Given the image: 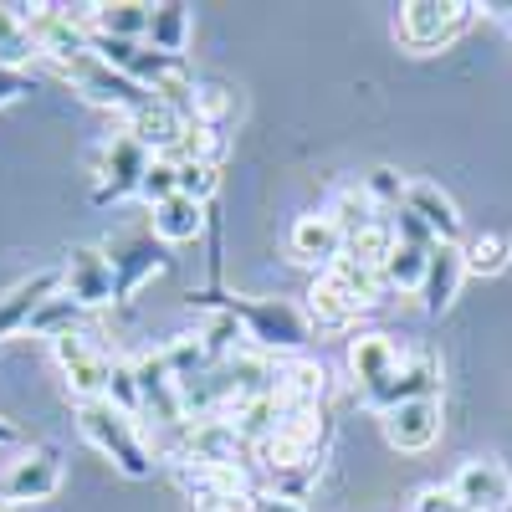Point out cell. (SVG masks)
<instances>
[{"mask_svg": "<svg viewBox=\"0 0 512 512\" xmlns=\"http://www.w3.org/2000/svg\"><path fill=\"white\" fill-rule=\"evenodd\" d=\"M123 128H128V134H134L149 154H175L180 139H185V128H190V118L154 98V103H144L134 118H123Z\"/></svg>", "mask_w": 512, "mask_h": 512, "instance_id": "20", "label": "cell"}, {"mask_svg": "<svg viewBox=\"0 0 512 512\" xmlns=\"http://www.w3.org/2000/svg\"><path fill=\"white\" fill-rule=\"evenodd\" d=\"M364 190H369V200L384 210V216H395V210L405 205V195H410V180L405 175H395L390 164H379V169H369V175L359 180Z\"/></svg>", "mask_w": 512, "mask_h": 512, "instance_id": "32", "label": "cell"}, {"mask_svg": "<svg viewBox=\"0 0 512 512\" xmlns=\"http://www.w3.org/2000/svg\"><path fill=\"white\" fill-rule=\"evenodd\" d=\"M62 292V267H47V272H31L21 282H11L6 292H0V338H16L31 328L36 308L47 303V297Z\"/></svg>", "mask_w": 512, "mask_h": 512, "instance_id": "13", "label": "cell"}, {"mask_svg": "<svg viewBox=\"0 0 512 512\" xmlns=\"http://www.w3.org/2000/svg\"><path fill=\"white\" fill-rule=\"evenodd\" d=\"M323 446H328V415L323 410H303V415H282L277 431L251 456L272 477V472H292V466H323Z\"/></svg>", "mask_w": 512, "mask_h": 512, "instance_id": "3", "label": "cell"}, {"mask_svg": "<svg viewBox=\"0 0 512 512\" xmlns=\"http://www.w3.org/2000/svg\"><path fill=\"white\" fill-rule=\"evenodd\" d=\"M195 512H256V492H231V497H210V502H195Z\"/></svg>", "mask_w": 512, "mask_h": 512, "instance_id": "38", "label": "cell"}, {"mask_svg": "<svg viewBox=\"0 0 512 512\" xmlns=\"http://www.w3.org/2000/svg\"><path fill=\"white\" fill-rule=\"evenodd\" d=\"M36 57L41 52H36V36H31L21 6H0V62L26 72V62H36Z\"/></svg>", "mask_w": 512, "mask_h": 512, "instance_id": "29", "label": "cell"}, {"mask_svg": "<svg viewBox=\"0 0 512 512\" xmlns=\"http://www.w3.org/2000/svg\"><path fill=\"white\" fill-rule=\"evenodd\" d=\"M205 210H210V205H200V200H190V195H169L164 205L149 210V231H154L164 246H185V241H195V236L205 231Z\"/></svg>", "mask_w": 512, "mask_h": 512, "instance_id": "21", "label": "cell"}, {"mask_svg": "<svg viewBox=\"0 0 512 512\" xmlns=\"http://www.w3.org/2000/svg\"><path fill=\"white\" fill-rule=\"evenodd\" d=\"M200 313V344H205V354H210V364H221V359H231L236 354V344H241V323L226 313V308H195Z\"/></svg>", "mask_w": 512, "mask_h": 512, "instance_id": "30", "label": "cell"}, {"mask_svg": "<svg viewBox=\"0 0 512 512\" xmlns=\"http://www.w3.org/2000/svg\"><path fill=\"white\" fill-rule=\"evenodd\" d=\"M221 154H226L221 128H210V123H190V128H185V139H180V149L169 154V159H175V164H216V169H221Z\"/></svg>", "mask_w": 512, "mask_h": 512, "instance_id": "31", "label": "cell"}, {"mask_svg": "<svg viewBox=\"0 0 512 512\" xmlns=\"http://www.w3.org/2000/svg\"><path fill=\"white\" fill-rule=\"evenodd\" d=\"M108 405H118L123 415H144V400H139V374H134V359H113V374H108Z\"/></svg>", "mask_w": 512, "mask_h": 512, "instance_id": "35", "label": "cell"}, {"mask_svg": "<svg viewBox=\"0 0 512 512\" xmlns=\"http://www.w3.org/2000/svg\"><path fill=\"white\" fill-rule=\"evenodd\" d=\"M431 251H436V246H431ZM431 251H425V246H410V241H395L390 262L379 267L384 287H390V292H415V297H420L425 267H431Z\"/></svg>", "mask_w": 512, "mask_h": 512, "instance_id": "26", "label": "cell"}, {"mask_svg": "<svg viewBox=\"0 0 512 512\" xmlns=\"http://www.w3.org/2000/svg\"><path fill=\"white\" fill-rule=\"evenodd\" d=\"M359 400L379 415H390L395 405H410V400H441V359L431 349H405L400 369L390 379H379L374 390H364Z\"/></svg>", "mask_w": 512, "mask_h": 512, "instance_id": "7", "label": "cell"}, {"mask_svg": "<svg viewBox=\"0 0 512 512\" xmlns=\"http://www.w3.org/2000/svg\"><path fill=\"white\" fill-rule=\"evenodd\" d=\"M359 313H364V308L354 303V297L338 287L328 272H318V282L308 287V323H313V328H328V333H344V328L359 323Z\"/></svg>", "mask_w": 512, "mask_h": 512, "instance_id": "22", "label": "cell"}, {"mask_svg": "<svg viewBox=\"0 0 512 512\" xmlns=\"http://www.w3.org/2000/svg\"><path fill=\"white\" fill-rule=\"evenodd\" d=\"M149 11L144 0H103L93 11V36H113V41H144L149 36Z\"/></svg>", "mask_w": 512, "mask_h": 512, "instance_id": "24", "label": "cell"}, {"mask_svg": "<svg viewBox=\"0 0 512 512\" xmlns=\"http://www.w3.org/2000/svg\"><path fill=\"white\" fill-rule=\"evenodd\" d=\"M149 164H154V154H149L134 134H128V128H118V134L103 144V159H98L93 205H118V200H128V195H139Z\"/></svg>", "mask_w": 512, "mask_h": 512, "instance_id": "8", "label": "cell"}, {"mask_svg": "<svg viewBox=\"0 0 512 512\" xmlns=\"http://www.w3.org/2000/svg\"><path fill=\"white\" fill-rule=\"evenodd\" d=\"M344 231H338L328 216H297L292 231H287V251H292V262H303V267H318L328 272L338 256H344Z\"/></svg>", "mask_w": 512, "mask_h": 512, "instance_id": "16", "label": "cell"}, {"mask_svg": "<svg viewBox=\"0 0 512 512\" xmlns=\"http://www.w3.org/2000/svg\"><path fill=\"white\" fill-rule=\"evenodd\" d=\"M62 374H67V390L72 400H108V374H113V359L93 344L88 333H62L52 344Z\"/></svg>", "mask_w": 512, "mask_h": 512, "instance_id": "10", "label": "cell"}, {"mask_svg": "<svg viewBox=\"0 0 512 512\" xmlns=\"http://www.w3.org/2000/svg\"><path fill=\"white\" fill-rule=\"evenodd\" d=\"M349 256H354V262H364V267H384V262H390V251H395V221H379V226H369L364 236H354L349 246H344Z\"/></svg>", "mask_w": 512, "mask_h": 512, "instance_id": "33", "label": "cell"}, {"mask_svg": "<svg viewBox=\"0 0 512 512\" xmlns=\"http://www.w3.org/2000/svg\"><path fill=\"white\" fill-rule=\"evenodd\" d=\"M82 318H88V308H82L77 297L57 292V297H47V303L36 308V318H31L26 333H36V338H47V344H57L62 333H82Z\"/></svg>", "mask_w": 512, "mask_h": 512, "instance_id": "27", "label": "cell"}, {"mask_svg": "<svg viewBox=\"0 0 512 512\" xmlns=\"http://www.w3.org/2000/svg\"><path fill=\"white\" fill-rule=\"evenodd\" d=\"M72 88L88 98V103H98V108H108V113H118V118H134L144 103H154V93H144L128 72H118V67H108L98 52H88V57H77V62H62L57 67Z\"/></svg>", "mask_w": 512, "mask_h": 512, "instance_id": "4", "label": "cell"}, {"mask_svg": "<svg viewBox=\"0 0 512 512\" xmlns=\"http://www.w3.org/2000/svg\"><path fill=\"white\" fill-rule=\"evenodd\" d=\"M405 210L431 226L436 241H446V246H461V241H466V236H461V210H456V200H451L436 180H410Z\"/></svg>", "mask_w": 512, "mask_h": 512, "instance_id": "17", "label": "cell"}, {"mask_svg": "<svg viewBox=\"0 0 512 512\" xmlns=\"http://www.w3.org/2000/svg\"><path fill=\"white\" fill-rule=\"evenodd\" d=\"M0 512H16V502H6V497H0Z\"/></svg>", "mask_w": 512, "mask_h": 512, "instance_id": "42", "label": "cell"}, {"mask_svg": "<svg viewBox=\"0 0 512 512\" xmlns=\"http://www.w3.org/2000/svg\"><path fill=\"white\" fill-rule=\"evenodd\" d=\"M456 492V502L466 512H502L512 502V477H507V466L497 456H472V461H461L456 466V477L446 482Z\"/></svg>", "mask_w": 512, "mask_h": 512, "instance_id": "11", "label": "cell"}, {"mask_svg": "<svg viewBox=\"0 0 512 512\" xmlns=\"http://www.w3.org/2000/svg\"><path fill=\"white\" fill-rule=\"evenodd\" d=\"M190 308H226L241 333H246V344L256 354H267V359H297L308 349V338H313V323H308V308H297L292 297H241V292H200L190 297Z\"/></svg>", "mask_w": 512, "mask_h": 512, "instance_id": "1", "label": "cell"}, {"mask_svg": "<svg viewBox=\"0 0 512 512\" xmlns=\"http://www.w3.org/2000/svg\"><path fill=\"white\" fill-rule=\"evenodd\" d=\"M461 262H466V277H497V272H507V262H512V241L497 236V231L466 236V241H461Z\"/></svg>", "mask_w": 512, "mask_h": 512, "instance_id": "28", "label": "cell"}, {"mask_svg": "<svg viewBox=\"0 0 512 512\" xmlns=\"http://www.w3.org/2000/svg\"><path fill=\"white\" fill-rule=\"evenodd\" d=\"M400 359H405V349L395 344L390 333H359V338H349V374L359 384V395L374 390L379 379H390L400 369Z\"/></svg>", "mask_w": 512, "mask_h": 512, "instance_id": "18", "label": "cell"}, {"mask_svg": "<svg viewBox=\"0 0 512 512\" xmlns=\"http://www.w3.org/2000/svg\"><path fill=\"white\" fill-rule=\"evenodd\" d=\"M11 441H16V425H11L6 415H0V446H11Z\"/></svg>", "mask_w": 512, "mask_h": 512, "instance_id": "41", "label": "cell"}, {"mask_svg": "<svg viewBox=\"0 0 512 512\" xmlns=\"http://www.w3.org/2000/svg\"><path fill=\"white\" fill-rule=\"evenodd\" d=\"M103 256H108V267H113V287H118V303H134V292L159 277L169 267V256H164V241L149 231V226H134V231H118L103 241Z\"/></svg>", "mask_w": 512, "mask_h": 512, "instance_id": "6", "label": "cell"}, {"mask_svg": "<svg viewBox=\"0 0 512 512\" xmlns=\"http://www.w3.org/2000/svg\"><path fill=\"white\" fill-rule=\"evenodd\" d=\"M169 195H180V164L169 159V154H154V164L144 169V185H139V200L154 210V205H164Z\"/></svg>", "mask_w": 512, "mask_h": 512, "instance_id": "34", "label": "cell"}, {"mask_svg": "<svg viewBox=\"0 0 512 512\" xmlns=\"http://www.w3.org/2000/svg\"><path fill=\"white\" fill-rule=\"evenodd\" d=\"M216 190H221V169L216 164H180V195L210 205V200H216Z\"/></svg>", "mask_w": 512, "mask_h": 512, "instance_id": "36", "label": "cell"}, {"mask_svg": "<svg viewBox=\"0 0 512 512\" xmlns=\"http://www.w3.org/2000/svg\"><path fill=\"white\" fill-rule=\"evenodd\" d=\"M62 487V446L57 441H41L31 451H21L6 472H0V497L6 502H47Z\"/></svg>", "mask_w": 512, "mask_h": 512, "instance_id": "9", "label": "cell"}, {"mask_svg": "<svg viewBox=\"0 0 512 512\" xmlns=\"http://www.w3.org/2000/svg\"><path fill=\"white\" fill-rule=\"evenodd\" d=\"M256 512H308V502H292L277 492H256Z\"/></svg>", "mask_w": 512, "mask_h": 512, "instance_id": "40", "label": "cell"}, {"mask_svg": "<svg viewBox=\"0 0 512 512\" xmlns=\"http://www.w3.org/2000/svg\"><path fill=\"white\" fill-rule=\"evenodd\" d=\"M323 216L344 231V241H354V236H364L369 226H379V221H390L384 210L369 200V190L364 185H344V190H333V200H328V210Z\"/></svg>", "mask_w": 512, "mask_h": 512, "instance_id": "23", "label": "cell"}, {"mask_svg": "<svg viewBox=\"0 0 512 512\" xmlns=\"http://www.w3.org/2000/svg\"><path fill=\"white\" fill-rule=\"evenodd\" d=\"M461 282H466L461 246H446V241H441V246L431 251V267H425V282H420V308L431 313V318H441V313L456 303Z\"/></svg>", "mask_w": 512, "mask_h": 512, "instance_id": "19", "label": "cell"}, {"mask_svg": "<svg viewBox=\"0 0 512 512\" xmlns=\"http://www.w3.org/2000/svg\"><path fill=\"white\" fill-rule=\"evenodd\" d=\"M384 441L395 451H431L441 441V400H410L384 415Z\"/></svg>", "mask_w": 512, "mask_h": 512, "instance_id": "15", "label": "cell"}, {"mask_svg": "<svg viewBox=\"0 0 512 512\" xmlns=\"http://www.w3.org/2000/svg\"><path fill=\"white\" fill-rule=\"evenodd\" d=\"M226 113H231V93H226V88H216V82H200V88H195V113H190V123H210V128H221V123H226Z\"/></svg>", "mask_w": 512, "mask_h": 512, "instance_id": "37", "label": "cell"}, {"mask_svg": "<svg viewBox=\"0 0 512 512\" xmlns=\"http://www.w3.org/2000/svg\"><path fill=\"white\" fill-rule=\"evenodd\" d=\"M77 431H82V441H88L103 461H113L123 477H134V482L154 477V446L144 441L139 420L123 415L118 405H108V400H77Z\"/></svg>", "mask_w": 512, "mask_h": 512, "instance_id": "2", "label": "cell"}, {"mask_svg": "<svg viewBox=\"0 0 512 512\" xmlns=\"http://www.w3.org/2000/svg\"><path fill=\"white\" fill-rule=\"evenodd\" d=\"M149 47L164 52V57H185L190 47V6H180V0H164V6L149 11Z\"/></svg>", "mask_w": 512, "mask_h": 512, "instance_id": "25", "label": "cell"}, {"mask_svg": "<svg viewBox=\"0 0 512 512\" xmlns=\"http://www.w3.org/2000/svg\"><path fill=\"white\" fill-rule=\"evenodd\" d=\"M62 292L77 297L82 308H113L118 303V287H113V267L103 246H72L67 262H62Z\"/></svg>", "mask_w": 512, "mask_h": 512, "instance_id": "12", "label": "cell"}, {"mask_svg": "<svg viewBox=\"0 0 512 512\" xmlns=\"http://www.w3.org/2000/svg\"><path fill=\"white\" fill-rule=\"evenodd\" d=\"M477 11L482 6H472V0H410V6H400V41L410 52H441L472 26Z\"/></svg>", "mask_w": 512, "mask_h": 512, "instance_id": "5", "label": "cell"}, {"mask_svg": "<svg viewBox=\"0 0 512 512\" xmlns=\"http://www.w3.org/2000/svg\"><path fill=\"white\" fill-rule=\"evenodd\" d=\"M277 405H282V415H303V410H323V400H328V369L318 364V359H282L277 364V395H272Z\"/></svg>", "mask_w": 512, "mask_h": 512, "instance_id": "14", "label": "cell"}, {"mask_svg": "<svg viewBox=\"0 0 512 512\" xmlns=\"http://www.w3.org/2000/svg\"><path fill=\"white\" fill-rule=\"evenodd\" d=\"M31 88V82H26V72H16V67H6V62H0V108H11L21 93Z\"/></svg>", "mask_w": 512, "mask_h": 512, "instance_id": "39", "label": "cell"}]
</instances>
